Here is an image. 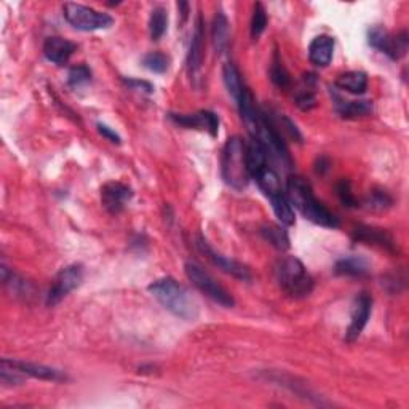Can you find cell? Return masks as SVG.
<instances>
[{"mask_svg": "<svg viewBox=\"0 0 409 409\" xmlns=\"http://www.w3.org/2000/svg\"><path fill=\"white\" fill-rule=\"evenodd\" d=\"M286 197L290 203L310 223L328 227V229H338L339 227V219L320 200H317V197L313 196L312 186L303 176L294 174V176L288 178Z\"/></svg>", "mask_w": 409, "mask_h": 409, "instance_id": "1", "label": "cell"}, {"mask_svg": "<svg viewBox=\"0 0 409 409\" xmlns=\"http://www.w3.org/2000/svg\"><path fill=\"white\" fill-rule=\"evenodd\" d=\"M149 291L166 310L184 321H196L200 307L186 286L171 277L156 280L149 285Z\"/></svg>", "mask_w": 409, "mask_h": 409, "instance_id": "2", "label": "cell"}, {"mask_svg": "<svg viewBox=\"0 0 409 409\" xmlns=\"http://www.w3.org/2000/svg\"><path fill=\"white\" fill-rule=\"evenodd\" d=\"M275 277L281 290L293 299H303L313 291V278L298 258L286 256L275 266Z\"/></svg>", "mask_w": 409, "mask_h": 409, "instance_id": "3", "label": "cell"}, {"mask_svg": "<svg viewBox=\"0 0 409 409\" xmlns=\"http://www.w3.org/2000/svg\"><path fill=\"white\" fill-rule=\"evenodd\" d=\"M221 171L226 184H229L236 191H243L250 181V173L246 166L245 143L238 136L227 139L221 158Z\"/></svg>", "mask_w": 409, "mask_h": 409, "instance_id": "4", "label": "cell"}, {"mask_svg": "<svg viewBox=\"0 0 409 409\" xmlns=\"http://www.w3.org/2000/svg\"><path fill=\"white\" fill-rule=\"evenodd\" d=\"M186 275L192 281V285L197 288L200 293H203L206 298H210L213 303L223 306L226 308H232L236 306V299L219 281L208 273L202 266L196 263L186 264Z\"/></svg>", "mask_w": 409, "mask_h": 409, "instance_id": "5", "label": "cell"}, {"mask_svg": "<svg viewBox=\"0 0 409 409\" xmlns=\"http://www.w3.org/2000/svg\"><path fill=\"white\" fill-rule=\"evenodd\" d=\"M63 15L74 29L79 31H99V29H109L113 24V18L107 13L98 11L90 6L68 2L63 5Z\"/></svg>", "mask_w": 409, "mask_h": 409, "instance_id": "6", "label": "cell"}, {"mask_svg": "<svg viewBox=\"0 0 409 409\" xmlns=\"http://www.w3.org/2000/svg\"><path fill=\"white\" fill-rule=\"evenodd\" d=\"M408 32L401 31L400 34L393 36L382 26H374L368 32V42L380 53H384L393 61L403 58L408 51Z\"/></svg>", "mask_w": 409, "mask_h": 409, "instance_id": "7", "label": "cell"}, {"mask_svg": "<svg viewBox=\"0 0 409 409\" xmlns=\"http://www.w3.org/2000/svg\"><path fill=\"white\" fill-rule=\"evenodd\" d=\"M84 281V267L80 264H72L64 267L56 275L55 281L50 288L49 294H46V306H56L61 301L71 294L74 290L82 285Z\"/></svg>", "mask_w": 409, "mask_h": 409, "instance_id": "8", "label": "cell"}, {"mask_svg": "<svg viewBox=\"0 0 409 409\" xmlns=\"http://www.w3.org/2000/svg\"><path fill=\"white\" fill-rule=\"evenodd\" d=\"M197 248L206 259L211 261L213 266L218 267V269L232 275V277H236L238 280H243V281L251 280V272L246 266L238 263V261L236 259H231V258L224 256V254L218 253L202 236L197 237Z\"/></svg>", "mask_w": 409, "mask_h": 409, "instance_id": "9", "label": "cell"}, {"mask_svg": "<svg viewBox=\"0 0 409 409\" xmlns=\"http://www.w3.org/2000/svg\"><path fill=\"white\" fill-rule=\"evenodd\" d=\"M205 29L203 19L198 15L196 23V31H193L189 55H187V71H189L191 82L200 86L202 82V68H203V50H205Z\"/></svg>", "mask_w": 409, "mask_h": 409, "instance_id": "10", "label": "cell"}, {"mask_svg": "<svg viewBox=\"0 0 409 409\" xmlns=\"http://www.w3.org/2000/svg\"><path fill=\"white\" fill-rule=\"evenodd\" d=\"M170 118L187 130H203L213 138L218 136L219 117L211 111H200L196 113H170Z\"/></svg>", "mask_w": 409, "mask_h": 409, "instance_id": "11", "label": "cell"}, {"mask_svg": "<svg viewBox=\"0 0 409 409\" xmlns=\"http://www.w3.org/2000/svg\"><path fill=\"white\" fill-rule=\"evenodd\" d=\"M371 313H373V298L368 293H361L360 296L355 299L352 320L345 333L347 342H353L355 339L360 338V334L363 333L368 325V320H370Z\"/></svg>", "mask_w": 409, "mask_h": 409, "instance_id": "12", "label": "cell"}, {"mask_svg": "<svg viewBox=\"0 0 409 409\" xmlns=\"http://www.w3.org/2000/svg\"><path fill=\"white\" fill-rule=\"evenodd\" d=\"M133 198V191L123 183H107L101 189V203L111 214H118L125 210V206Z\"/></svg>", "mask_w": 409, "mask_h": 409, "instance_id": "13", "label": "cell"}, {"mask_svg": "<svg viewBox=\"0 0 409 409\" xmlns=\"http://www.w3.org/2000/svg\"><path fill=\"white\" fill-rule=\"evenodd\" d=\"M317 90H318V77L313 72H306L299 82L294 85L293 99L301 111H312L317 106Z\"/></svg>", "mask_w": 409, "mask_h": 409, "instance_id": "14", "label": "cell"}, {"mask_svg": "<svg viewBox=\"0 0 409 409\" xmlns=\"http://www.w3.org/2000/svg\"><path fill=\"white\" fill-rule=\"evenodd\" d=\"M352 237L358 243L374 245L379 248H384L387 251L395 253L397 251V243H395L393 237L385 229H379V227L371 226H357L353 229Z\"/></svg>", "mask_w": 409, "mask_h": 409, "instance_id": "15", "label": "cell"}, {"mask_svg": "<svg viewBox=\"0 0 409 409\" xmlns=\"http://www.w3.org/2000/svg\"><path fill=\"white\" fill-rule=\"evenodd\" d=\"M2 363L9 365L18 373L29 375V378H34V379L51 380V382H63L68 379L63 371L55 370V368H50V366H45V365L28 363V361H18V360H9V358H4Z\"/></svg>", "mask_w": 409, "mask_h": 409, "instance_id": "16", "label": "cell"}, {"mask_svg": "<svg viewBox=\"0 0 409 409\" xmlns=\"http://www.w3.org/2000/svg\"><path fill=\"white\" fill-rule=\"evenodd\" d=\"M77 45L63 37H49L44 44L45 58L56 66H64L69 63L71 56L76 53Z\"/></svg>", "mask_w": 409, "mask_h": 409, "instance_id": "17", "label": "cell"}, {"mask_svg": "<svg viewBox=\"0 0 409 409\" xmlns=\"http://www.w3.org/2000/svg\"><path fill=\"white\" fill-rule=\"evenodd\" d=\"M334 55V39L331 36H318L308 46V59L317 68H326Z\"/></svg>", "mask_w": 409, "mask_h": 409, "instance_id": "18", "label": "cell"}, {"mask_svg": "<svg viewBox=\"0 0 409 409\" xmlns=\"http://www.w3.org/2000/svg\"><path fill=\"white\" fill-rule=\"evenodd\" d=\"M211 40L216 53H224L229 49L231 24L223 11H216V15H214L211 26Z\"/></svg>", "mask_w": 409, "mask_h": 409, "instance_id": "19", "label": "cell"}, {"mask_svg": "<svg viewBox=\"0 0 409 409\" xmlns=\"http://www.w3.org/2000/svg\"><path fill=\"white\" fill-rule=\"evenodd\" d=\"M370 271H371L370 263L361 256L340 258L336 266H334V272L338 275H344V277H353V278L366 277Z\"/></svg>", "mask_w": 409, "mask_h": 409, "instance_id": "20", "label": "cell"}, {"mask_svg": "<svg viewBox=\"0 0 409 409\" xmlns=\"http://www.w3.org/2000/svg\"><path fill=\"white\" fill-rule=\"evenodd\" d=\"M245 152H246L248 173H250V178H254L261 170L266 168L269 158H267L264 147L261 146L256 138H250L248 144H245Z\"/></svg>", "mask_w": 409, "mask_h": 409, "instance_id": "21", "label": "cell"}, {"mask_svg": "<svg viewBox=\"0 0 409 409\" xmlns=\"http://www.w3.org/2000/svg\"><path fill=\"white\" fill-rule=\"evenodd\" d=\"M336 86L352 95H363L368 90V76L361 71H348L336 79Z\"/></svg>", "mask_w": 409, "mask_h": 409, "instance_id": "22", "label": "cell"}, {"mask_svg": "<svg viewBox=\"0 0 409 409\" xmlns=\"http://www.w3.org/2000/svg\"><path fill=\"white\" fill-rule=\"evenodd\" d=\"M253 179L256 181L259 189L264 192V196L267 198H271L273 196H277V193L283 192L281 191V183H280V178H278L277 171H275L269 165H267L266 168L261 170Z\"/></svg>", "mask_w": 409, "mask_h": 409, "instance_id": "23", "label": "cell"}, {"mask_svg": "<svg viewBox=\"0 0 409 409\" xmlns=\"http://www.w3.org/2000/svg\"><path fill=\"white\" fill-rule=\"evenodd\" d=\"M223 79H224L227 91H229V95L233 98V101L237 103L238 98L241 96V93H243L245 89H246V85L243 84V80H241L240 71L237 69V66L232 64V63L224 64Z\"/></svg>", "mask_w": 409, "mask_h": 409, "instance_id": "24", "label": "cell"}, {"mask_svg": "<svg viewBox=\"0 0 409 409\" xmlns=\"http://www.w3.org/2000/svg\"><path fill=\"white\" fill-rule=\"evenodd\" d=\"M269 200L272 203L275 216L278 218L280 223L283 226H294V223H296V216H294L293 205L290 203V200H288L286 193L280 192L277 193V196L271 197Z\"/></svg>", "mask_w": 409, "mask_h": 409, "instance_id": "25", "label": "cell"}, {"mask_svg": "<svg viewBox=\"0 0 409 409\" xmlns=\"http://www.w3.org/2000/svg\"><path fill=\"white\" fill-rule=\"evenodd\" d=\"M336 99H338L336 109L340 116L345 118L365 117V116H370V113L373 112V104L370 101H365V99H361V101H344V99H340V98H336Z\"/></svg>", "mask_w": 409, "mask_h": 409, "instance_id": "26", "label": "cell"}, {"mask_svg": "<svg viewBox=\"0 0 409 409\" xmlns=\"http://www.w3.org/2000/svg\"><path fill=\"white\" fill-rule=\"evenodd\" d=\"M261 236L266 241H269V243L277 248L278 251H286L290 250V237H288V233L285 229H281L280 226H275V224H264L261 227Z\"/></svg>", "mask_w": 409, "mask_h": 409, "instance_id": "27", "label": "cell"}, {"mask_svg": "<svg viewBox=\"0 0 409 409\" xmlns=\"http://www.w3.org/2000/svg\"><path fill=\"white\" fill-rule=\"evenodd\" d=\"M168 28V11L163 6H156L149 18V36L152 40H160Z\"/></svg>", "mask_w": 409, "mask_h": 409, "instance_id": "28", "label": "cell"}, {"mask_svg": "<svg viewBox=\"0 0 409 409\" xmlns=\"http://www.w3.org/2000/svg\"><path fill=\"white\" fill-rule=\"evenodd\" d=\"M269 76H271L272 84H273L275 86H278V89H281V90H288V89H290V86H291L290 72H288L286 68L283 66V61H281L278 51L273 53Z\"/></svg>", "mask_w": 409, "mask_h": 409, "instance_id": "29", "label": "cell"}, {"mask_svg": "<svg viewBox=\"0 0 409 409\" xmlns=\"http://www.w3.org/2000/svg\"><path fill=\"white\" fill-rule=\"evenodd\" d=\"M170 63H171L170 56H166L165 53L160 51H151L143 58L144 68L149 69L153 74H165L170 69Z\"/></svg>", "mask_w": 409, "mask_h": 409, "instance_id": "30", "label": "cell"}, {"mask_svg": "<svg viewBox=\"0 0 409 409\" xmlns=\"http://www.w3.org/2000/svg\"><path fill=\"white\" fill-rule=\"evenodd\" d=\"M267 21H269V16H267L266 6L261 2H256L254 4V9H253L251 28H250L253 40H258L261 36H263V32L267 28Z\"/></svg>", "mask_w": 409, "mask_h": 409, "instance_id": "31", "label": "cell"}, {"mask_svg": "<svg viewBox=\"0 0 409 409\" xmlns=\"http://www.w3.org/2000/svg\"><path fill=\"white\" fill-rule=\"evenodd\" d=\"M393 203L392 197L388 196L385 191L382 189H375L373 191L368 198L365 200V205L368 210H373V211H382V210H387V208H390Z\"/></svg>", "mask_w": 409, "mask_h": 409, "instance_id": "32", "label": "cell"}, {"mask_svg": "<svg viewBox=\"0 0 409 409\" xmlns=\"http://www.w3.org/2000/svg\"><path fill=\"white\" fill-rule=\"evenodd\" d=\"M2 280H4V285L9 286L11 293H15V294H24L26 293L28 294V291H29L28 281H24L21 277H19V275L6 269L5 266L2 267Z\"/></svg>", "mask_w": 409, "mask_h": 409, "instance_id": "33", "label": "cell"}, {"mask_svg": "<svg viewBox=\"0 0 409 409\" xmlns=\"http://www.w3.org/2000/svg\"><path fill=\"white\" fill-rule=\"evenodd\" d=\"M90 80H91V71L86 68V66H76V68H72L69 71L68 82L71 86H74V89H79V86L89 84Z\"/></svg>", "mask_w": 409, "mask_h": 409, "instance_id": "34", "label": "cell"}, {"mask_svg": "<svg viewBox=\"0 0 409 409\" xmlns=\"http://www.w3.org/2000/svg\"><path fill=\"white\" fill-rule=\"evenodd\" d=\"M336 191H338V196H339V198H340V202L344 203V206H347V208H357V206H358L357 198H355L353 192H352L350 181L342 179L340 183L338 184Z\"/></svg>", "mask_w": 409, "mask_h": 409, "instance_id": "35", "label": "cell"}, {"mask_svg": "<svg viewBox=\"0 0 409 409\" xmlns=\"http://www.w3.org/2000/svg\"><path fill=\"white\" fill-rule=\"evenodd\" d=\"M125 84L130 86L133 90H138V91H144V93H152L153 91V86L146 82V80H136V79H128L125 80Z\"/></svg>", "mask_w": 409, "mask_h": 409, "instance_id": "36", "label": "cell"}, {"mask_svg": "<svg viewBox=\"0 0 409 409\" xmlns=\"http://www.w3.org/2000/svg\"><path fill=\"white\" fill-rule=\"evenodd\" d=\"M98 131L101 133V135L107 139V141H111V143L113 144H120L122 143V139H120V136L117 135L116 131H113L112 128H109V126L104 125V123H98Z\"/></svg>", "mask_w": 409, "mask_h": 409, "instance_id": "37", "label": "cell"}]
</instances>
